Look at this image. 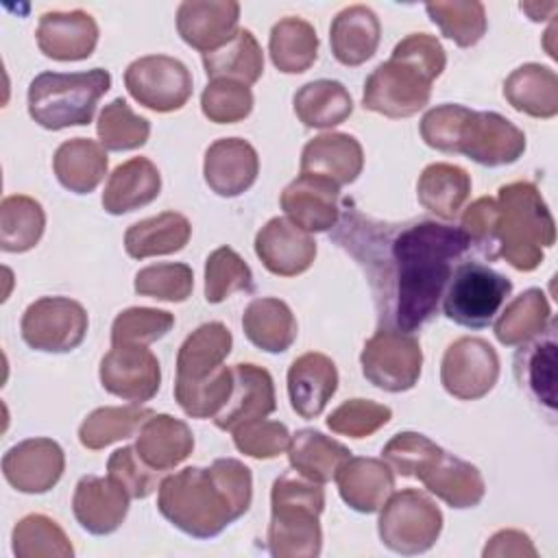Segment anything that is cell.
<instances>
[{
	"label": "cell",
	"instance_id": "obj_40",
	"mask_svg": "<svg viewBox=\"0 0 558 558\" xmlns=\"http://www.w3.org/2000/svg\"><path fill=\"white\" fill-rule=\"evenodd\" d=\"M551 323V307L543 290L530 288L514 296L495 323V336L501 344L514 347L534 340Z\"/></svg>",
	"mask_w": 558,
	"mask_h": 558
},
{
	"label": "cell",
	"instance_id": "obj_1",
	"mask_svg": "<svg viewBox=\"0 0 558 558\" xmlns=\"http://www.w3.org/2000/svg\"><path fill=\"white\" fill-rule=\"evenodd\" d=\"M331 240L362 266L377 310L379 329L416 331L432 318L469 248V235L436 220L388 222L347 203Z\"/></svg>",
	"mask_w": 558,
	"mask_h": 558
},
{
	"label": "cell",
	"instance_id": "obj_42",
	"mask_svg": "<svg viewBox=\"0 0 558 558\" xmlns=\"http://www.w3.org/2000/svg\"><path fill=\"white\" fill-rule=\"evenodd\" d=\"M46 214L41 205L24 194L4 196L0 203V248L4 253L31 251L44 235Z\"/></svg>",
	"mask_w": 558,
	"mask_h": 558
},
{
	"label": "cell",
	"instance_id": "obj_56",
	"mask_svg": "<svg viewBox=\"0 0 558 558\" xmlns=\"http://www.w3.org/2000/svg\"><path fill=\"white\" fill-rule=\"evenodd\" d=\"M495 227H497V201L490 196L477 198L462 214L460 229L469 235V242L477 246L488 259L497 257Z\"/></svg>",
	"mask_w": 558,
	"mask_h": 558
},
{
	"label": "cell",
	"instance_id": "obj_44",
	"mask_svg": "<svg viewBox=\"0 0 558 558\" xmlns=\"http://www.w3.org/2000/svg\"><path fill=\"white\" fill-rule=\"evenodd\" d=\"M11 541L17 558H70L74 554L65 532L46 514H28L17 521Z\"/></svg>",
	"mask_w": 558,
	"mask_h": 558
},
{
	"label": "cell",
	"instance_id": "obj_23",
	"mask_svg": "<svg viewBox=\"0 0 558 558\" xmlns=\"http://www.w3.org/2000/svg\"><path fill=\"white\" fill-rule=\"evenodd\" d=\"M342 501L355 512H377L395 493V475L379 458L349 456L333 475Z\"/></svg>",
	"mask_w": 558,
	"mask_h": 558
},
{
	"label": "cell",
	"instance_id": "obj_46",
	"mask_svg": "<svg viewBox=\"0 0 558 558\" xmlns=\"http://www.w3.org/2000/svg\"><path fill=\"white\" fill-rule=\"evenodd\" d=\"M233 390V368L220 366L201 381H174V399L192 418H214L229 401Z\"/></svg>",
	"mask_w": 558,
	"mask_h": 558
},
{
	"label": "cell",
	"instance_id": "obj_5",
	"mask_svg": "<svg viewBox=\"0 0 558 558\" xmlns=\"http://www.w3.org/2000/svg\"><path fill=\"white\" fill-rule=\"evenodd\" d=\"M109 87L111 74L102 68L87 72H39L28 85V116L48 131L89 124L98 100Z\"/></svg>",
	"mask_w": 558,
	"mask_h": 558
},
{
	"label": "cell",
	"instance_id": "obj_21",
	"mask_svg": "<svg viewBox=\"0 0 558 558\" xmlns=\"http://www.w3.org/2000/svg\"><path fill=\"white\" fill-rule=\"evenodd\" d=\"M39 50L57 61L87 59L98 44L96 20L81 11H46L37 24Z\"/></svg>",
	"mask_w": 558,
	"mask_h": 558
},
{
	"label": "cell",
	"instance_id": "obj_57",
	"mask_svg": "<svg viewBox=\"0 0 558 558\" xmlns=\"http://www.w3.org/2000/svg\"><path fill=\"white\" fill-rule=\"evenodd\" d=\"M392 54L408 59L410 63L425 70L434 81L442 74L447 57L440 41L427 33H412L403 37L395 48Z\"/></svg>",
	"mask_w": 558,
	"mask_h": 558
},
{
	"label": "cell",
	"instance_id": "obj_50",
	"mask_svg": "<svg viewBox=\"0 0 558 558\" xmlns=\"http://www.w3.org/2000/svg\"><path fill=\"white\" fill-rule=\"evenodd\" d=\"M194 272L187 264H153L135 275V292L157 301L181 303L192 294Z\"/></svg>",
	"mask_w": 558,
	"mask_h": 558
},
{
	"label": "cell",
	"instance_id": "obj_29",
	"mask_svg": "<svg viewBox=\"0 0 558 558\" xmlns=\"http://www.w3.org/2000/svg\"><path fill=\"white\" fill-rule=\"evenodd\" d=\"M381 26L373 9L366 4H351L342 9L329 28V44L333 57L349 68L368 61L379 46Z\"/></svg>",
	"mask_w": 558,
	"mask_h": 558
},
{
	"label": "cell",
	"instance_id": "obj_2",
	"mask_svg": "<svg viewBox=\"0 0 558 558\" xmlns=\"http://www.w3.org/2000/svg\"><path fill=\"white\" fill-rule=\"evenodd\" d=\"M253 499V475L235 458L207 469L185 466L159 482L157 508L166 521L194 538H214L240 519Z\"/></svg>",
	"mask_w": 558,
	"mask_h": 558
},
{
	"label": "cell",
	"instance_id": "obj_20",
	"mask_svg": "<svg viewBox=\"0 0 558 558\" xmlns=\"http://www.w3.org/2000/svg\"><path fill=\"white\" fill-rule=\"evenodd\" d=\"M129 493L109 475H85L72 497V510L83 530L94 536L116 532L129 512Z\"/></svg>",
	"mask_w": 558,
	"mask_h": 558
},
{
	"label": "cell",
	"instance_id": "obj_59",
	"mask_svg": "<svg viewBox=\"0 0 558 558\" xmlns=\"http://www.w3.org/2000/svg\"><path fill=\"white\" fill-rule=\"evenodd\" d=\"M519 7H521V11H525V13L530 15V20H534V22L547 20L545 11H547L549 15H554V11L558 9V4H556V2H547V4H538V2H521Z\"/></svg>",
	"mask_w": 558,
	"mask_h": 558
},
{
	"label": "cell",
	"instance_id": "obj_58",
	"mask_svg": "<svg viewBox=\"0 0 558 558\" xmlns=\"http://www.w3.org/2000/svg\"><path fill=\"white\" fill-rule=\"evenodd\" d=\"M484 558H536V549L530 541L527 534L519 532V530H501L497 534L490 536V541L486 543Z\"/></svg>",
	"mask_w": 558,
	"mask_h": 558
},
{
	"label": "cell",
	"instance_id": "obj_16",
	"mask_svg": "<svg viewBox=\"0 0 558 558\" xmlns=\"http://www.w3.org/2000/svg\"><path fill=\"white\" fill-rule=\"evenodd\" d=\"M240 4L235 0H185L177 9L181 39L198 52L225 46L240 28Z\"/></svg>",
	"mask_w": 558,
	"mask_h": 558
},
{
	"label": "cell",
	"instance_id": "obj_35",
	"mask_svg": "<svg viewBox=\"0 0 558 558\" xmlns=\"http://www.w3.org/2000/svg\"><path fill=\"white\" fill-rule=\"evenodd\" d=\"M506 100L532 118H554L558 113V76L551 68L525 63L504 83Z\"/></svg>",
	"mask_w": 558,
	"mask_h": 558
},
{
	"label": "cell",
	"instance_id": "obj_8",
	"mask_svg": "<svg viewBox=\"0 0 558 558\" xmlns=\"http://www.w3.org/2000/svg\"><path fill=\"white\" fill-rule=\"evenodd\" d=\"M379 538L401 556H416L434 547L442 530V512L416 488L392 493L379 508Z\"/></svg>",
	"mask_w": 558,
	"mask_h": 558
},
{
	"label": "cell",
	"instance_id": "obj_36",
	"mask_svg": "<svg viewBox=\"0 0 558 558\" xmlns=\"http://www.w3.org/2000/svg\"><path fill=\"white\" fill-rule=\"evenodd\" d=\"M351 456V451L325 436L318 429L305 427L299 429L294 436H290V445H288V458L292 469L318 484H325L329 480H333L336 471L340 469V464Z\"/></svg>",
	"mask_w": 558,
	"mask_h": 558
},
{
	"label": "cell",
	"instance_id": "obj_51",
	"mask_svg": "<svg viewBox=\"0 0 558 558\" xmlns=\"http://www.w3.org/2000/svg\"><path fill=\"white\" fill-rule=\"evenodd\" d=\"M174 327V316L155 307H129L120 312L111 325V344L135 342L150 344Z\"/></svg>",
	"mask_w": 558,
	"mask_h": 558
},
{
	"label": "cell",
	"instance_id": "obj_15",
	"mask_svg": "<svg viewBox=\"0 0 558 558\" xmlns=\"http://www.w3.org/2000/svg\"><path fill=\"white\" fill-rule=\"evenodd\" d=\"M65 456L52 438H26L2 456V475L20 493L50 490L63 475Z\"/></svg>",
	"mask_w": 558,
	"mask_h": 558
},
{
	"label": "cell",
	"instance_id": "obj_54",
	"mask_svg": "<svg viewBox=\"0 0 558 558\" xmlns=\"http://www.w3.org/2000/svg\"><path fill=\"white\" fill-rule=\"evenodd\" d=\"M233 445L240 453L268 460L283 453L290 445V432L279 421L255 418L233 429Z\"/></svg>",
	"mask_w": 558,
	"mask_h": 558
},
{
	"label": "cell",
	"instance_id": "obj_30",
	"mask_svg": "<svg viewBox=\"0 0 558 558\" xmlns=\"http://www.w3.org/2000/svg\"><path fill=\"white\" fill-rule=\"evenodd\" d=\"M233 344L231 331L218 323H205L192 331L177 353V379L174 381H201L214 375Z\"/></svg>",
	"mask_w": 558,
	"mask_h": 558
},
{
	"label": "cell",
	"instance_id": "obj_45",
	"mask_svg": "<svg viewBox=\"0 0 558 558\" xmlns=\"http://www.w3.org/2000/svg\"><path fill=\"white\" fill-rule=\"evenodd\" d=\"M432 22L460 48L475 46L486 33V11L482 2L475 0H453V2H429L425 4Z\"/></svg>",
	"mask_w": 558,
	"mask_h": 558
},
{
	"label": "cell",
	"instance_id": "obj_28",
	"mask_svg": "<svg viewBox=\"0 0 558 558\" xmlns=\"http://www.w3.org/2000/svg\"><path fill=\"white\" fill-rule=\"evenodd\" d=\"M161 174L157 166L146 157H133L120 163L111 174L102 192L105 211L120 216L135 211L159 196Z\"/></svg>",
	"mask_w": 558,
	"mask_h": 558
},
{
	"label": "cell",
	"instance_id": "obj_19",
	"mask_svg": "<svg viewBox=\"0 0 558 558\" xmlns=\"http://www.w3.org/2000/svg\"><path fill=\"white\" fill-rule=\"evenodd\" d=\"M338 201L340 187L312 174H299L290 185H286L279 198L286 218L307 233L329 231L336 227L340 218Z\"/></svg>",
	"mask_w": 558,
	"mask_h": 558
},
{
	"label": "cell",
	"instance_id": "obj_37",
	"mask_svg": "<svg viewBox=\"0 0 558 558\" xmlns=\"http://www.w3.org/2000/svg\"><path fill=\"white\" fill-rule=\"evenodd\" d=\"M469 192H471L469 172L460 166L445 163V161L429 163L418 177V185H416L418 203L427 211L445 220L456 218V214L462 209L464 201L469 198Z\"/></svg>",
	"mask_w": 558,
	"mask_h": 558
},
{
	"label": "cell",
	"instance_id": "obj_41",
	"mask_svg": "<svg viewBox=\"0 0 558 558\" xmlns=\"http://www.w3.org/2000/svg\"><path fill=\"white\" fill-rule=\"evenodd\" d=\"M268 52L279 72L301 74L318 57V35L310 22L283 17L270 31Z\"/></svg>",
	"mask_w": 558,
	"mask_h": 558
},
{
	"label": "cell",
	"instance_id": "obj_55",
	"mask_svg": "<svg viewBox=\"0 0 558 558\" xmlns=\"http://www.w3.org/2000/svg\"><path fill=\"white\" fill-rule=\"evenodd\" d=\"M107 475L116 480L131 499L148 497L159 484V471L150 469L135 451V447L116 449L107 462Z\"/></svg>",
	"mask_w": 558,
	"mask_h": 558
},
{
	"label": "cell",
	"instance_id": "obj_9",
	"mask_svg": "<svg viewBox=\"0 0 558 558\" xmlns=\"http://www.w3.org/2000/svg\"><path fill=\"white\" fill-rule=\"evenodd\" d=\"M432 83L434 78L425 70L390 54L366 78L362 105L386 118H410L429 102Z\"/></svg>",
	"mask_w": 558,
	"mask_h": 558
},
{
	"label": "cell",
	"instance_id": "obj_49",
	"mask_svg": "<svg viewBox=\"0 0 558 558\" xmlns=\"http://www.w3.org/2000/svg\"><path fill=\"white\" fill-rule=\"evenodd\" d=\"M201 109L216 124H233L253 111V92L244 83L214 78L201 94Z\"/></svg>",
	"mask_w": 558,
	"mask_h": 558
},
{
	"label": "cell",
	"instance_id": "obj_17",
	"mask_svg": "<svg viewBox=\"0 0 558 558\" xmlns=\"http://www.w3.org/2000/svg\"><path fill=\"white\" fill-rule=\"evenodd\" d=\"M255 253L279 277H296L305 272L316 257L314 238L288 218H270L255 235Z\"/></svg>",
	"mask_w": 558,
	"mask_h": 558
},
{
	"label": "cell",
	"instance_id": "obj_52",
	"mask_svg": "<svg viewBox=\"0 0 558 558\" xmlns=\"http://www.w3.org/2000/svg\"><path fill=\"white\" fill-rule=\"evenodd\" d=\"M392 412L388 405L371 399H349L327 416V427L349 438H366L390 421Z\"/></svg>",
	"mask_w": 558,
	"mask_h": 558
},
{
	"label": "cell",
	"instance_id": "obj_38",
	"mask_svg": "<svg viewBox=\"0 0 558 558\" xmlns=\"http://www.w3.org/2000/svg\"><path fill=\"white\" fill-rule=\"evenodd\" d=\"M205 74L214 78H229L244 85L259 81L264 72V54L255 35L240 28L225 46L203 54Z\"/></svg>",
	"mask_w": 558,
	"mask_h": 558
},
{
	"label": "cell",
	"instance_id": "obj_12",
	"mask_svg": "<svg viewBox=\"0 0 558 558\" xmlns=\"http://www.w3.org/2000/svg\"><path fill=\"white\" fill-rule=\"evenodd\" d=\"M124 85L142 107L168 113L192 96V74L183 61L168 54H146L129 63Z\"/></svg>",
	"mask_w": 558,
	"mask_h": 558
},
{
	"label": "cell",
	"instance_id": "obj_26",
	"mask_svg": "<svg viewBox=\"0 0 558 558\" xmlns=\"http://www.w3.org/2000/svg\"><path fill=\"white\" fill-rule=\"evenodd\" d=\"M423 486L451 508H473L484 499L486 484L477 466L447 451H440L434 462L418 473Z\"/></svg>",
	"mask_w": 558,
	"mask_h": 558
},
{
	"label": "cell",
	"instance_id": "obj_18",
	"mask_svg": "<svg viewBox=\"0 0 558 558\" xmlns=\"http://www.w3.org/2000/svg\"><path fill=\"white\" fill-rule=\"evenodd\" d=\"M259 172L257 150L240 137H220L205 150L203 174L211 192L225 198L246 192Z\"/></svg>",
	"mask_w": 558,
	"mask_h": 558
},
{
	"label": "cell",
	"instance_id": "obj_6",
	"mask_svg": "<svg viewBox=\"0 0 558 558\" xmlns=\"http://www.w3.org/2000/svg\"><path fill=\"white\" fill-rule=\"evenodd\" d=\"M523 150L525 135L508 118L456 105L445 131L442 153H462L480 166L497 168L517 161Z\"/></svg>",
	"mask_w": 558,
	"mask_h": 558
},
{
	"label": "cell",
	"instance_id": "obj_47",
	"mask_svg": "<svg viewBox=\"0 0 558 558\" xmlns=\"http://www.w3.org/2000/svg\"><path fill=\"white\" fill-rule=\"evenodd\" d=\"M98 140L105 150H135L148 142L150 122L126 105V100L116 98L100 111Z\"/></svg>",
	"mask_w": 558,
	"mask_h": 558
},
{
	"label": "cell",
	"instance_id": "obj_39",
	"mask_svg": "<svg viewBox=\"0 0 558 558\" xmlns=\"http://www.w3.org/2000/svg\"><path fill=\"white\" fill-rule=\"evenodd\" d=\"M353 111L347 87L331 78L305 83L294 94V113L310 129H331L344 122Z\"/></svg>",
	"mask_w": 558,
	"mask_h": 558
},
{
	"label": "cell",
	"instance_id": "obj_31",
	"mask_svg": "<svg viewBox=\"0 0 558 558\" xmlns=\"http://www.w3.org/2000/svg\"><path fill=\"white\" fill-rule=\"evenodd\" d=\"M244 336L262 351L283 353L296 340V318L288 303L275 296L253 299L242 314Z\"/></svg>",
	"mask_w": 558,
	"mask_h": 558
},
{
	"label": "cell",
	"instance_id": "obj_11",
	"mask_svg": "<svg viewBox=\"0 0 558 558\" xmlns=\"http://www.w3.org/2000/svg\"><path fill=\"white\" fill-rule=\"evenodd\" d=\"M87 325V312L78 301L68 296H41L26 307L20 329L31 349L68 353L85 340Z\"/></svg>",
	"mask_w": 558,
	"mask_h": 558
},
{
	"label": "cell",
	"instance_id": "obj_14",
	"mask_svg": "<svg viewBox=\"0 0 558 558\" xmlns=\"http://www.w3.org/2000/svg\"><path fill=\"white\" fill-rule=\"evenodd\" d=\"M98 373L107 392L131 403L150 401L161 384L159 360L146 344L135 342L111 344Z\"/></svg>",
	"mask_w": 558,
	"mask_h": 558
},
{
	"label": "cell",
	"instance_id": "obj_22",
	"mask_svg": "<svg viewBox=\"0 0 558 558\" xmlns=\"http://www.w3.org/2000/svg\"><path fill=\"white\" fill-rule=\"evenodd\" d=\"M275 384L266 368L257 364H235L233 366V390L227 405L214 416L218 429L233 432L242 423L266 418L275 412Z\"/></svg>",
	"mask_w": 558,
	"mask_h": 558
},
{
	"label": "cell",
	"instance_id": "obj_27",
	"mask_svg": "<svg viewBox=\"0 0 558 558\" xmlns=\"http://www.w3.org/2000/svg\"><path fill=\"white\" fill-rule=\"evenodd\" d=\"M194 449V436L185 421L170 414H153L137 432L135 451L155 471H170Z\"/></svg>",
	"mask_w": 558,
	"mask_h": 558
},
{
	"label": "cell",
	"instance_id": "obj_10",
	"mask_svg": "<svg viewBox=\"0 0 558 558\" xmlns=\"http://www.w3.org/2000/svg\"><path fill=\"white\" fill-rule=\"evenodd\" d=\"M360 364L373 386L386 392H405L421 377L423 351L412 333L379 329L366 340Z\"/></svg>",
	"mask_w": 558,
	"mask_h": 558
},
{
	"label": "cell",
	"instance_id": "obj_7",
	"mask_svg": "<svg viewBox=\"0 0 558 558\" xmlns=\"http://www.w3.org/2000/svg\"><path fill=\"white\" fill-rule=\"evenodd\" d=\"M510 290L512 281L501 272L480 262H464L451 272L442 294V312L460 327L484 329L499 314Z\"/></svg>",
	"mask_w": 558,
	"mask_h": 558
},
{
	"label": "cell",
	"instance_id": "obj_34",
	"mask_svg": "<svg viewBox=\"0 0 558 558\" xmlns=\"http://www.w3.org/2000/svg\"><path fill=\"white\" fill-rule=\"evenodd\" d=\"M192 235V225L183 214L163 211L131 225L124 233V251L133 259L170 255L181 251Z\"/></svg>",
	"mask_w": 558,
	"mask_h": 558
},
{
	"label": "cell",
	"instance_id": "obj_33",
	"mask_svg": "<svg viewBox=\"0 0 558 558\" xmlns=\"http://www.w3.org/2000/svg\"><path fill=\"white\" fill-rule=\"evenodd\" d=\"M514 371L521 386H525L541 405L554 412L558 401L556 399V323L554 318L547 325V329L536 336L534 342L525 344L517 353Z\"/></svg>",
	"mask_w": 558,
	"mask_h": 558
},
{
	"label": "cell",
	"instance_id": "obj_13",
	"mask_svg": "<svg viewBox=\"0 0 558 558\" xmlns=\"http://www.w3.org/2000/svg\"><path fill=\"white\" fill-rule=\"evenodd\" d=\"M499 377L497 351L482 338H458L442 355L440 384L462 401H475L488 395Z\"/></svg>",
	"mask_w": 558,
	"mask_h": 558
},
{
	"label": "cell",
	"instance_id": "obj_3",
	"mask_svg": "<svg viewBox=\"0 0 558 558\" xmlns=\"http://www.w3.org/2000/svg\"><path fill=\"white\" fill-rule=\"evenodd\" d=\"M497 257L512 268L530 272L541 266L545 248L556 242L554 218L534 183L514 181L497 194Z\"/></svg>",
	"mask_w": 558,
	"mask_h": 558
},
{
	"label": "cell",
	"instance_id": "obj_53",
	"mask_svg": "<svg viewBox=\"0 0 558 558\" xmlns=\"http://www.w3.org/2000/svg\"><path fill=\"white\" fill-rule=\"evenodd\" d=\"M440 451L442 449L436 442L416 432H401L381 449L388 466L403 477H418Z\"/></svg>",
	"mask_w": 558,
	"mask_h": 558
},
{
	"label": "cell",
	"instance_id": "obj_48",
	"mask_svg": "<svg viewBox=\"0 0 558 558\" xmlns=\"http://www.w3.org/2000/svg\"><path fill=\"white\" fill-rule=\"evenodd\" d=\"M238 290H253V272L233 248L220 246L205 262V299L222 303Z\"/></svg>",
	"mask_w": 558,
	"mask_h": 558
},
{
	"label": "cell",
	"instance_id": "obj_24",
	"mask_svg": "<svg viewBox=\"0 0 558 558\" xmlns=\"http://www.w3.org/2000/svg\"><path fill=\"white\" fill-rule=\"evenodd\" d=\"M364 166L360 142L347 133H323L301 153V174L325 179L338 187L353 183Z\"/></svg>",
	"mask_w": 558,
	"mask_h": 558
},
{
	"label": "cell",
	"instance_id": "obj_43",
	"mask_svg": "<svg viewBox=\"0 0 558 558\" xmlns=\"http://www.w3.org/2000/svg\"><path fill=\"white\" fill-rule=\"evenodd\" d=\"M153 416V410L131 405H107L94 410L78 427V440L85 449L98 451L111 442L131 438L140 432L146 418Z\"/></svg>",
	"mask_w": 558,
	"mask_h": 558
},
{
	"label": "cell",
	"instance_id": "obj_32",
	"mask_svg": "<svg viewBox=\"0 0 558 558\" xmlns=\"http://www.w3.org/2000/svg\"><path fill=\"white\" fill-rule=\"evenodd\" d=\"M107 163L109 161L102 144L87 137L63 142L52 157V168L59 183L74 194H89L96 190L107 174Z\"/></svg>",
	"mask_w": 558,
	"mask_h": 558
},
{
	"label": "cell",
	"instance_id": "obj_25",
	"mask_svg": "<svg viewBox=\"0 0 558 558\" xmlns=\"http://www.w3.org/2000/svg\"><path fill=\"white\" fill-rule=\"evenodd\" d=\"M338 388V371L325 353H303L288 368V397L301 418H316Z\"/></svg>",
	"mask_w": 558,
	"mask_h": 558
},
{
	"label": "cell",
	"instance_id": "obj_4",
	"mask_svg": "<svg viewBox=\"0 0 558 558\" xmlns=\"http://www.w3.org/2000/svg\"><path fill=\"white\" fill-rule=\"evenodd\" d=\"M325 508V493L296 471L275 480L270 490L268 549L275 558H314L320 554L323 532L318 517Z\"/></svg>",
	"mask_w": 558,
	"mask_h": 558
}]
</instances>
